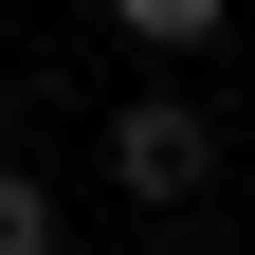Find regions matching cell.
Instances as JSON below:
<instances>
[{
  "label": "cell",
  "mask_w": 255,
  "mask_h": 255,
  "mask_svg": "<svg viewBox=\"0 0 255 255\" xmlns=\"http://www.w3.org/2000/svg\"><path fill=\"white\" fill-rule=\"evenodd\" d=\"M91 182H110V201H201V182H219V110H201V91H128L110 146H91Z\"/></svg>",
  "instance_id": "obj_1"
},
{
  "label": "cell",
  "mask_w": 255,
  "mask_h": 255,
  "mask_svg": "<svg viewBox=\"0 0 255 255\" xmlns=\"http://www.w3.org/2000/svg\"><path fill=\"white\" fill-rule=\"evenodd\" d=\"M91 18H110L128 55H219L237 37V0H91Z\"/></svg>",
  "instance_id": "obj_2"
},
{
  "label": "cell",
  "mask_w": 255,
  "mask_h": 255,
  "mask_svg": "<svg viewBox=\"0 0 255 255\" xmlns=\"http://www.w3.org/2000/svg\"><path fill=\"white\" fill-rule=\"evenodd\" d=\"M0 255H73V201H55L37 164H0Z\"/></svg>",
  "instance_id": "obj_3"
},
{
  "label": "cell",
  "mask_w": 255,
  "mask_h": 255,
  "mask_svg": "<svg viewBox=\"0 0 255 255\" xmlns=\"http://www.w3.org/2000/svg\"><path fill=\"white\" fill-rule=\"evenodd\" d=\"M0 164H18V91H0Z\"/></svg>",
  "instance_id": "obj_4"
}]
</instances>
